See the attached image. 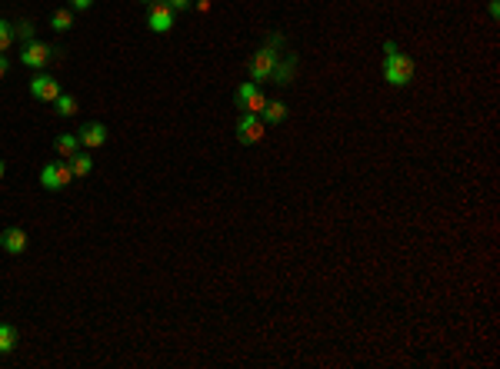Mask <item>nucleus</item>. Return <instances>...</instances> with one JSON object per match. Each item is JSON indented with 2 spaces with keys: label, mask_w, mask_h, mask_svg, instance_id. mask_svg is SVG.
<instances>
[{
  "label": "nucleus",
  "mask_w": 500,
  "mask_h": 369,
  "mask_svg": "<svg viewBox=\"0 0 500 369\" xmlns=\"http://www.w3.org/2000/svg\"><path fill=\"white\" fill-rule=\"evenodd\" d=\"M384 76L390 87H407L414 80V60L407 53L397 51V43L387 40V60H384Z\"/></svg>",
  "instance_id": "f257e3e1"
},
{
  "label": "nucleus",
  "mask_w": 500,
  "mask_h": 369,
  "mask_svg": "<svg viewBox=\"0 0 500 369\" xmlns=\"http://www.w3.org/2000/svg\"><path fill=\"white\" fill-rule=\"evenodd\" d=\"M233 100H237V107L244 110V114H264V107H267V97L260 93V87H257L254 80H247V83H241L237 87V93H233Z\"/></svg>",
  "instance_id": "f03ea898"
},
{
  "label": "nucleus",
  "mask_w": 500,
  "mask_h": 369,
  "mask_svg": "<svg viewBox=\"0 0 500 369\" xmlns=\"http://www.w3.org/2000/svg\"><path fill=\"white\" fill-rule=\"evenodd\" d=\"M264 133H267L264 116L241 114V120H237V140L244 143V147H250V143H260V140H264Z\"/></svg>",
  "instance_id": "7ed1b4c3"
},
{
  "label": "nucleus",
  "mask_w": 500,
  "mask_h": 369,
  "mask_svg": "<svg viewBox=\"0 0 500 369\" xmlns=\"http://www.w3.org/2000/svg\"><path fill=\"white\" fill-rule=\"evenodd\" d=\"M57 53H60V51H53L51 43L30 40V43H24V51H20V64H24V67H34V70H40V67L51 64Z\"/></svg>",
  "instance_id": "20e7f679"
},
{
  "label": "nucleus",
  "mask_w": 500,
  "mask_h": 369,
  "mask_svg": "<svg viewBox=\"0 0 500 369\" xmlns=\"http://www.w3.org/2000/svg\"><path fill=\"white\" fill-rule=\"evenodd\" d=\"M70 180H74V170H70V163H47L44 170H40V183H44V190H64V187H70Z\"/></svg>",
  "instance_id": "39448f33"
},
{
  "label": "nucleus",
  "mask_w": 500,
  "mask_h": 369,
  "mask_svg": "<svg viewBox=\"0 0 500 369\" xmlns=\"http://www.w3.org/2000/svg\"><path fill=\"white\" fill-rule=\"evenodd\" d=\"M274 67H277V51L267 43V47H260V51L254 53V60H250V80H254V83H260V80H270Z\"/></svg>",
  "instance_id": "423d86ee"
},
{
  "label": "nucleus",
  "mask_w": 500,
  "mask_h": 369,
  "mask_svg": "<svg viewBox=\"0 0 500 369\" xmlns=\"http://www.w3.org/2000/svg\"><path fill=\"white\" fill-rule=\"evenodd\" d=\"M30 93H34L37 100L53 103L57 97H60V83H57V80H53L51 74H37L34 80H30Z\"/></svg>",
  "instance_id": "0eeeda50"
},
{
  "label": "nucleus",
  "mask_w": 500,
  "mask_h": 369,
  "mask_svg": "<svg viewBox=\"0 0 500 369\" xmlns=\"http://www.w3.org/2000/svg\"><path fill=\"white\" fill-rule=\"evenodd\" d=\"M147 27H150L154 34H170V30H174V11H170L167 4H154L150 13H147Z\"/></svg>",
  "instance_id": "6e6552de"
},
{
  "label": "nucleus",
  "mask_w": 500,
  "mask_h": 369,
  "mask_svg": "<svg viewBox=\"0 0 500 369\" xmlns=\"http://www.w3.org/2000/svg\"><path fill=\"white\" fill-rule=\"evenodd\" d=\"M0 246H4V250H7V253H24L27 250V233L20 227H7L4 229V233H0Z\"/></svg>",
  "instance_id": "1a4fd4ad"
},
{
  "label": "nucleus",
  "mask_w": 500,
  "mask_h": 369,
  "mask_svg": "<svg viewBox=\"0 0 500 369\" xmlns=\"http://www.w3.org/2000/svg\"><path fill=\"white\" fill-rule=\"evenodd\" d=\"M77 140H80V147H103L107 143V127L103 123H87V127H80V133H77Z\"/></svg>",
  "instance_id": "9d476101"
},
{
  "label": "nucleus",
  "mask_w": 500,
  "mask_h": 369,
  "mask_svg": "<svg viewBox=\"0 0 500 369\" xmlns=\"http://www.w3.org/2000/svg\"><path fill=\"white\" fill-rule=\"evenodd\" d=\"M294 70H297V60L294 57H287V60H277V67H274V74H270V80L277 83V87H287L290 80H294Z\"/></svg>",
  "instance_id": "9b49d317"
},
{
  "label": "nucleus",
  "mask_w": 500,
  "mask_h": 369,
  "mask_svg": "<svg viewBox=\"0 0 500 369\" xmlns=\"http://www.w3.org/2000/svg\"><path fill=\"white\" fill-rule=\"evenodd\" d=\"M67 163H70V170H74V177H87L90 170H94V156L77 150L74 156H67Z\"/></svg>",
  "instance_id": "f8f14e48"
},
{
  "label": "nucleus",
  "mask_w": 500,
  "mask_h": 369,
  "mask_svg": "<svg viewBox=\"0 0 500 369\" xmlns=\"http://www.w3.org/2000/svg\"><path fill=\"white\" fill-rule=\"evenodd\" d=\"M264 120H267V123H281L283 116H287V103L283 100H267V107H264Z\"/></svg>",
  "instance_id": "ddd939ff"
},
{
  "label": "nucleus",
  "mask_w": 500,
  "mask_h": 369,
  "mask_svg": "<svg viewBox=\"0 0 500 369\" xmlns=\"http://www.w3.org/2000/svg\"><path fill=\"white\" fill-rule=\"evenodd\" d=\"M80 150V140L77 137H74V133H64V137H57V153H60V156H74V153Z\"/></svg>",
  "instance_id": "4468645a"
},
{
  "label": "nucleus",
  "mask_w": 500,
  "mask_h": 369,
  "mask_svg": "<svg viewBox=\"0 0 500 369\" xmlns=\"http://www.w3.org/2000/svg\"><path fill=\"white\" fill-rule=\"evenodd\" d=\"M51 27L53 30H60V34L70 30V27H74V11H53L51 13Z\"/></svg>",
  "instance_id": "2eb2a0df"
},
{
  "label": "nucleus",
  "mask_w": 500,
  "mask_h": 369,
  "mask_svg": "<svg viewBox=\"0 0 500 369\" xmlns=\"http://www.w3.org/2000/svg\"><path fill=\"white\" fill-rule=\"evenodd\" d=\"M13 346H17V330L7 326V323H0V353H11Z\"/></svg>",
  "instance_id": "dca6fc26"
},
{
  "label": "nucleus",
  "mask_w": 500,
  "mask_h": 369,
  "mask_svg": "<svg viewBox=\"0 0 500 369\" xmlns=\"http://www.w3.org/2000/svg\"><path fill=\"white\" fill-rule=\"evenodd\" d=\"M53 110H57L60 116H74L77 114V100H74V97H67V93H60V97L53 100Z\"/></svg>",
  "instance_id": "f3484780"
},
{
  "label": "nucleus",
  "mask_w": 500,
  "mask_h": 369,
  "mask_svg": "<svg viewBox=\"0 0 500 369\" xmlns=\"http://www.w3.org/2000/svg\"><path fill=\"white\" fill-rule=\"evenodd\" d=\"M13 37H17V40H24V43H30V40H34V24H30V20H24V24H17V27H13Z\"/></svg>",
  "instance_id": "a211bd4d"
},
{
  "label": "nucleus",
  "mask_w": 500,
  "mask_h": 369,
  "mask_svg": "<svg viewBox=\"0 0 500 369\" xmlns=\"http://www.w3.org/2000/svg\"><path fill=\"white\" fill-rule=\"evenodd\" d=\"M11 43H13V27L7 24V20H0V53L7 51Z\"/></svg>",
  "instance_id": "6ab92c4d"
},
{
  "label": "nucleus",
  "mask_w": 500,
  "mask_h": 369,
  "mask_svg": "<svg viewBox=\"0 0 500 369\" xmlns=\"http://www.w3.org/2000/svg\"><path fill=\"white\" fill-rule=\"evenodd\" d=\"M164 4H167V7H170L174 13H177V11H187V7H191L193 0H164Z\"/></svg>",
  "instance_id": "aec40b11"
},
{
  "label": "nucleus",
  "mask_w": 500,
  "mask_h": 369,
  "mask_svg": "<svg viewBox=\"0 0 500 369\" xmlns=\"http://www.w3.org/2000/svg\"><path fill=\"white\" fill-rule=\"evenodd\" d=\"M70 7H74V11H90L94 0H70Z\"/></svg>",
  "instance_id": "412c9836"
},
{
  "label": "nucleus",
  "mask_w": 500,
  "mask_h": 369,
  "mask_svg": "<svg viewBox=\"0 0 500 369\" xmlns=\"http://www.w3.org/2000/svg\"><path fill=\"white\" fill-rule=\"evenodd\" d=\"M7 70H11V64H7V57L0 53V76H7Z\"/></svg>",
  "instance_id": "4be33fe9"
},
{
  "label": "nucleus",
  "mask_w": 500,
  "mask_h": 369,
  "mask_svg": "<svg viewBox=\"0 0 500 369\" xmlns=\"http://www.w3.org/2000/svg\"><path fill=\"white\" fill-rule=\"evenodd\" d=\"M4 173H7V166H4V160H0V180H4Z\"/></svg>",
  "instance_id": "5701e85b"
},
{
  "label": "nucleus",
  "mask_w": 500,
  "mask_h": 369,
  "mask_svg": "<svg viewBox=\"0 0 500 369\" xmlns=\"http://www.w3.org/2000/svg\"><path fill=\"white\" fill-rule=\"evenodd\" d=\"M147 4H150V7H154V4H164V0H147Z\"/></svg>",
  "instance_id": "b1692460"
}]
</instances>
